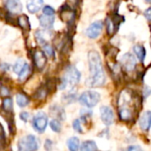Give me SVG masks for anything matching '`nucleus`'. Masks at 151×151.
Wrapping results in <instances>:
<instances>
[{
  "mask_svg": "<svg viewBox=\"0 0 151 151\" xmlns=\"http://www.w3.org/2000/svg\"><path fill=\"white\" fill-rule=\"evenodd\" d=\"M100 114H101V119L105 126L112 125L114 121V113L110 107L102 106L100 108Z\"/></svg>",
  "mask_w": 151,
  "mask_h": 151,
  "instance_id": "423d86ee",
  "label": "nucleus"
},
{
  "mask_svg": "<svg viewBox=\"0 0 151 151\" xmlns=\"http://www.w3.org/2000/svg\"><path fill=\"white\" fill-rule=\"evenodd\" d=\"M50 127L52 129V131L55 133H59L61 131V124L59 120L57 119H54L50 122Z\"/></svg>",
  "mask_w": 151,
  "mask_h": 151,
  "instance_id": "b1692460",
  "label": "nucleus"
},
{
  "mask_svg": "<svg viewBox=\"0 0 151 151\" xmlns=\"http://www.w3.org/2000/svg\"><path fill=\"white\" fill-rule=\"evenodd\" d=\"M4 130H3V127H2V126L0 125V141H1V140H3V139H4Z\"/></svg>",
  "mask_w": 151,
  "mask_h": 151,
  "instance_id": "c9c22d12",
  "label": "nucleus"
},
{
  "mask_svg": "<svg viewBox=\"0 0 151 151\" xmlns=\"http://www.w3.org/2000/svg\"><path fill=\"white\" fill-rule=\"evenodd\" d=\"M54 20L55 18L53 17V15H42L39 17V22L41 27H42L45 29H50L53 27L54 24Z\"/></svg>",
  "mask_w": 151,
  "mask_h": 151,
  "instance_id": "f8f14e48",
  "label": "nucleus"
},
{
  "mask_svg": "<svg viewBox=\"0 0 151 151\" xmlns=\"http://www.w3.org/2000/svg\"><path fill=\"white\" fill-rule=\"evenodd\" d=\"M26 62L24 61V60H22V59H18L17 61H16V63L13 65V67H12V69H13V72L16 73V74H19L21 71H22V69L24 68V66L26 65Z\"/></svg>",
  "mask_w": 151,
  "mask_h": 151,
  "instance_id": "412c9836",
  "label": "nucleus"
},
{
  "mask_svg": "<svg viewBox=\"0 0 151 151\" xmlns=\"http://www.w3.org/2000/svg\"><path fill=\"white\" fill-rule=\"evenodd\" d=\"M0 94H1V96H8V95H9V90H8L6 88H4V87H1V88H0Z\"/></svg>",
  "mask_w": 151,
  "mask_h": 151,
  "instance_id": "7c9ffc66",
  "label": "nucleus"
},
{
  "mask_svg": "<svg viewBox=\"0 0 151 151\" xmlns=\"http://www.w3.org/2000/svg\"><path fill=\"white\" fill-rule=\"evenodd\" d=\"M30 73H31L30 66L27 64H26V65L24 66V68L22 69V71L18 74V76H19V81L24 82L28 78V76L30 75Z\"/></svg>",
  "mask_w": 151,
  "mask_h": 151,
  "instance_id": "f3484780",
  "label": "nucleus"
},
{
  "mask_svg": "<svg viewBox=\"0 0 151 151\" xmlns=\"http://www.w3.org/2000/svg\"><path fill=\"white\" fill-rule=\"evenodd\" d=\"M144 15H145V17H146L149 20H151V7L150 8H148V9L145 11Z\"/></svg>",
  "mask_w": 151,
  "mask_h": 151,
  "instance_id": "2f4dec72",
  "label": "nucleus"
},
{
  "mask_svg": "<svg viewBox=\"0 0 151 151\" xmlns=\"http://www.w3.org/2000/svg\"><path fill=\"white\" fill-rule=\"evenodd\" d=\"M51 144H52L51 141L47 140V141H46V142H45V148H46V150H50V146H51Z\"/></svg>",
  "mask_w": 151,
  "mask_h": 151,
  "instance_id": "72a5a7b5",
  "label": "nucleus"
},
{
  "mask_svg": "<svg viewBox=\"0 0 151 151\" xmlns=\"http://www.w3.org/2000/svg\"><path fill=\"white\" fill-rule=\"evenodd\" d=\"M67 147L71 151H76L80 149V140L77 137H72L67 141Z\"/></svg>",
  "mask_w": 151,
  "mask_h": 151,
  "instance_id": "a211bd4d",
  "label": "nucleus"
},
{
  "mask_svg": "<svg viewBox=\"0 0 151 151\" xmlns=\"http://www.w3.org/2000/svg\"><path fill=\"white\" fill-rule=\"evenodd\" d=\"M114 28H115V24L113 23L112 20L111 19H107V30H108V34L111 35L114 32Z\"/></svg>",
  "mask_w": 151,
  "mask_h": 151,
  "instance_id": "c85d7f7f",
  "label": "nucleus"
},
{
  "mask_svg": "<svg viewBox=\"0 0 151 151\" xmlns=\"http://www.w3.org/2000/svg\"><path fill=\"white\" fill-rule=\"evenodd\" d=\"M136 58L133 54L130 53H127L125 55H123V57L121 58V64L122 66L128 72L133 71L135 66H136Z\"/></svg>",
  "mask_w": 151,
  "mask_h": 151,
  "instance_id": "1a4fd4ad",
  "label": "nucleus"
},
{
  "mask_svg": "<svg viewBox=\"0 0 151 151\" xmlns=\"http://www.w3.org/2000/svg\"><path fill=\"white\" fill-rule=\"evenodd\" d=\"M17 21H18L19 27L22 29L23 32H28L30 30V23H29V19L27 15L23 14V15L19 16Z\"/></svg>",
  "mask_w": 151,
  "mask_h": 151,
  "instance_id": "4468645a",
  "label": "nucleus"
},
{
  "mask_svg": "<svg viewBox=\"0 0 151 151\" xmlns=\"http://www.w3.org/2000/svg\"><path fill=\"white\" fill-rule=\"evenodd\" d=\"M142 149H141V147H139V146H129L128 148H127V150H141Z\"/></svg>",
  "mask_w": 151,
  "mask_h": 151,
  "instance_id": "473e14b6",
  "label": "nucleus"
},
{
  "mask_svg": "<svg viewBox=\"0 0 151 151\" xmlns=\"http://www.w3.org/2000/svg\"><path fill=\"white\" fill-rule=\"evenodd\" d=\"M146 1H147L148 3H151V0H146Z\"/></svg>",
  "mask_w": 151,
  "mask_h": 151,
  "instance_id": "e433bc0d",
  "label": "nucleus"
},
{
  "mask_svg": "<svg viewBox=\"0 0 151 151\" xmlns=\"http://www.w3.org/2000/svg\"><path fill=\"white\" fill-rule=\"evenodd\" d=\"M1 67V69H4V71L6 70H8L9 68H10V65H8V64H5V63H4V64H2V66H0Z\"/></svg>",
  "mask_w": 151,
  "mask_h": 151,
  "instance_id": "f704fd0d",
  "label": "nucleus"
},
{
  "mask_svg": "<svg viewBox=\"0 0 151 151\" xmlns=\"http://www.w3.org/2000/svg\"><path fill=\"white\" fill-rule=\"evenodd\" d=\"M73 129H74L77 133H80V134H82V133H83L82 127H81V120H80V119H75V120L73 122Z\"/></svg>",
  "mask_w": 151,
  "mask_h": 151,
  "instance_id": "a878e982",
  "label": "nucleus"
},
{
  "mask_svg": "<svg viewBox=\"0 0 151 151\" xmlns=\"http://www.w3.org/2000/svg\"><path fill=\"white\" fill-rule=\"evenodd\" d=\"M5 6L7 10L12 13H19L22 11V4L20 0H6Z\"/></svg>",
  "mask_w": 151,
  "mask_h": 151,
  "instance_id": "9b49d317",
  "label": "nucleus"
},
{
  "mask_svg": "<svg viewBox=\"0 0 151 151\" xmlns=\"http://www.w3.org/2000/svg\"><path fill=\"white\" fill-rule=\"evenodd\" d=\"M65 80L66 81L67 84L70 86H75L79 83L81 80V73L78 71V69L74 66H68L65 71Z\"/></svg>",
  "mask_w": 151,
  "mask_h": 151,
  "instance_id": "39448f33",
  "label": "nucleus"
},
{
  "mask_svg": "<svg viewBox=\"0 0 151 151\" xmlns=\"http://www.w3.org/2000/svg\"><path fill=\"white\" fill-rule=\"evenodd\" d=\"M88 64L90 77L87 80L86 84L91 88L102 87L105 82V74L100 55L96 51H90L88 53Z\"/></svg>",
  "mask_w": 151,
  "mask_h": 151,
  "instance_id": "f257e3e1",
  "label": "nucleus"
},
{
  "mask_svg": "<svg viewBox=\"0 0 151 151\" xmlns=\"http://www.w3.org/2000/svg\"><path fill=\"white\" fill-rule=\"evenodd\" d=\"M79 101L82 105L88 107V108H92V107H95L99 103L100 95L99 93L96 91H92V90L85 91L81 95Z\"/></svg>",
  "mask_w": 151,
  "mask_h": 151,
  "instance_id": "f03ea898",
  "label": "nucleus"
},
{
  "mask_svg": "<svg viewBox=\"0 0 151 151\" xmlns=\"http://www.w3.org/2000/svg\"><path fill=\"white\" fill-rule=\"evenodd\" d=\"M102 30H103V22L100 21V20H97V21L93 22L88 27V28L87 29L86 34L90 39H95V38L99 36Z\"/></svg>",
  "mask_w": 151,
  "mask_h": 151,
  "instance_id": "6e6552de",
  "label": "nucleus"
},
{
  "mask_svg": "<svg viewBox=\"0 0 151 151\" xmlns=\"http://www.w3.org/2000/svg\"><path fill=\"white\" fill-rule=\"evenodd\" d=\"M51 113L55 115L59 119H65V112L62 108L58 106H54V108H51Z\"/></svg>",
  "mask_w": 151,
  "mask_h": 151,
  "instance_id": "4be33fe9",
  "label": "nucleus"
},
{
  "mask_svg": "<svg viewBox=\"0 0 151 151\" xmlns=\"http://www.w3.org/2000/svg\"><path fill=\"white\" fill-rule=\"evenodd\" d=\"M47 95H48V90H47L46 87H42L36 91L35 97L39 100H43L47 96Z\"/></svg>",
  "mask_w": 151,
  "mask_h": 151,
  "instance_id": "5701e85b",
  "label": "nucleus"
},
{
  "mask_svg": "<svg viewBox=\"0 0 151 151\" xmlns=\"http://www.w3.org/2000/svg\"><path fill=\"white\" fill-rule=\"evenodd\" d=\"M43 5V0H29L27 4V9L30 13L38 12Z\"/></svg>",
  "mask_w": 151,
  "mask_h": 151,
  "instance_id": "ddd939ff",
  "label": "nucleus"
},
{
  "mask_svg": "<svg viewBox=\"0 0 151 151\" xmlns=\"http://www.w3.org/2000/svg\"><path fill=\"white\" fill-rule=\"evenodd\" d=\"M80 114H81V119H82L84 122H87V120H88V119L91 118V116H92V111H91V110H89V109H82V110L80 111Z\"/></svg>",
  "mask_w": 151,
  "mask_h": 151,
  "instance_id": "393cba45",
  "label": "nucleus"
},
{
  "mask_svg": "<svg viewBox=\"0 0 151 151\" xmlns=\"http://www.w3.org/2000/svg\"><path fill=\"white\" fill-rule=\"evenodd\" d=\"M97 150L96 143L93 141H86L81 146V150L82 151H94Z\"/></svg>",
  "mask_w": 151,
  "mask_h": 151,
  "instance_id": "6ab92c4d",
  "label": "nucleus"
},
{
  "mask_svg": "<svg viewBox=\"0 0 151 151\" xmlns=\"http://www.w3.org/2000/svg\"><path fill=\"white\" fill-rule=\"evenodd\" d=\"M39 142L34 135H27L22 137L18 143V149L20 151H34L38 150Z\"/></svg>",
  "mask_w": 151,
  "mask_h": 151,
  "instance_id": "7ed1b4c3",
  "label": "nucleus"
},
{
  "mask_svg": "<svg viewBox=\"0 0 151 151\" xmlns=\"http://www.w3.org/2000/svg\"><path fill=\"white\" fill-rule=\"evenodd\" d=\"M139 124H140V127L142 131H149L151 127V111H145L140 120H139Z\"/></svg>",
  "mask_w": 151,
  "mask_h": 151,
  "instance_id": "9d476101",
  "label": "nucleus"
},
{
  "mask_svg": "<svg viewBox=\"0 0 151 151\" xmlns=\"http://www.w3.org/2000/svg\"><path fill=\"white\" fill-rule=\"evenodd\" d=\"M42 12H43V14H45V15H54V14H55V10H54L51 6L46 5V6L43 7Z\"/></svg>",
  "mask_w": 151,
  "mask_h": 151,
  "instance_id": "cd10ccee",
  "label": "nucleus"
},
{
  "mask_svg": "<svg viewBox=\"0 0 151 151\" xmlns=\"http://www.w3.org/2000/svg\"><path fill=\"white\" fill-rule=\"evenodd\" d=\"M33 58H34L35 66L39 70H42L47 63V57L45 52L41 50H35L34 51Z\"/></svg>",
  "mask_w": 151,
  "mask_h": 151,
  "instance_id": "0eeeda50",
  "label": "nucleus"
},
{
  "mask_svg": "<svg viewBox=\"0 0 151 151\" xmlns=\"http://www.w3.org/2000/svg\"><path fill=\"white\" fill-rule=\"evenodd\" d=\"M48 126V117L44 112H38L33 119V127L38 133H43Z\"/></svg>",
  "mask_w": 151,
  "mask_h": 151,
  "instance_id": "20e7f679",
  "label": "nucleus"
},
{
  "mask_svg": "<svg viewBox=\"0 0 151 151\" xmlns=\"http://www.w3.org/2000/svg\"><path fill=\"white\" fill-rule=\"evenodd\" d=\"M16 103L19 107L23 108V107H26L29 104V99L25 94L19 93L16 96Z\"/></svg>",
  "mask_w": 151,
  "mask_h": 151,
  "instance_id": "2eb2a0df",
  "label": "nucleus"
},
{
  "mask_svg": "<svg viewBox=\"0 0 151 151\" xmlns=\"http://www.w3.org/2000/svg\"><path fill=\"white\" fill-rule=\"evenodd\" d=\"M2 107H3V109H4V111H6V112H12V109H13V102H12V99L11 97L5 96L4 98V100H3Z\"/></svg>",
  "mask_w": 151,
  "mask_h": 151,
  "instance_id": "aec40b11",
  "label": "nucleus"
},
{
  "mask_svg": "<svg viewBox=\"0 0 151 151\" xmlns=\"http://www.w3.org/2000/svg\"><path fill=\"white\" fill-rule=\"evenodd\" d=\"M19 118L21 120H23L24 122H27L28 119H29V113L26 112V111H23L19 114Z\"/></svg>",
  "mask_w": 151,
  "mask_h": 151,
  "instance_id": "c756f323",
  "label": "nucleus"
},
{
  "mask_svg": "<svg viewBox=\"0 0 151 151\" xmlns=\"http://www.w3.org/2000/svg\"><path fill=\"white\" fill-rule=\"evenodd\" d=\"M43 51L45 52V54H47L49 57H54V50L53 48L49 45V44H44L43 45Z\"/></svg>",
  "mask_w": 151,
  "mask_h": 151,
  "instance_id": "bb28decb",
  "label": "nucleus"
},
{
  "mask_svg": "<svg viewBox=\"0 0 151 151\" xmlns=\"http://www.w3.org/2000/svg\"><path fill=\"white\" fill-rule=\"evenodd\" d=\"M134 51L135 53V55L137 56L138 59L142 62L144 61L145 56H146V50L143 46L142 45H135L134 47Z\"/></svg>",
  "mask_w": 151,
  "mask_h": 151,
  "instance_id": "dca6fc26",
  "label": "nucleus"
}]
</instances>
